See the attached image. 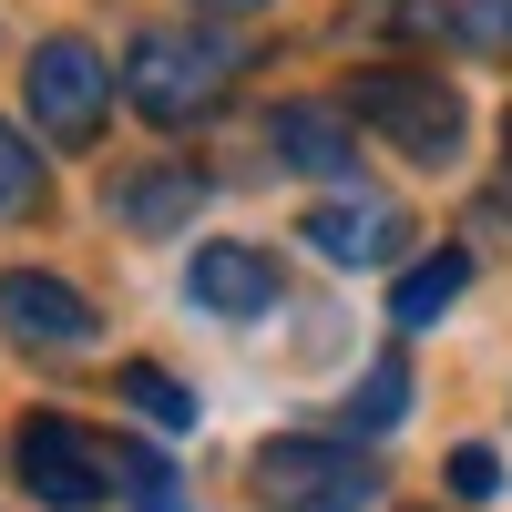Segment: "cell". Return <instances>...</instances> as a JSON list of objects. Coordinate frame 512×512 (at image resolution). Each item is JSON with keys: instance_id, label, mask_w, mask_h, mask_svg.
Instances as JSON below:
<instances>
[{"instance_id": "cell-17", "label": "cell", "mask_w": 512, "mask_h": 512, "mask_svg": "<svg viewBox=\"0 0 512 512\" xmlns=\"http://www.w3.org/2000/svg\"><path fill=\"white\" fill-rule=\"evenodd\" d=\"M451 492H461V502H492V492H502V461H492L482 441H461V451H451Z\"/></svg>"}, {"instance_id": "cell-10", "label": "cell", "mask_w": 512, "mask_h": 512, "mask_svg": "<svg viewBox=\"0 0 512 512\" xmlns=\"http://www.w3.org/2000/svg\"><path fill=\"white\" fill-rule=\"evenodd\" d=\"M185 297H195L205 318H256V308H277V256H256V246L216 236V246H195Z\"/></svg>"}, {"instance_id": "cell-3", "label": "cell", "mask_w": 512, "mask_h": 512, "mask_svg": "<svg viewBox=\"0 0 512 512\" xmlns=\"http://www.w3.org/2000/svg\"><path fill=\"white\" fill-rule=\"evenodd\" d=\"M21 93H31V123H41V144L82 154V144L103 134V113H113V62H103L82 31H52V41H31V72H21Z\"/></svg>"}, {"instance_id": "cell-11", "label": "cell", "mask_w": 512, "mask_h": 512, "mask_svg": "<svg viewBox=\"0 0 512 512\" xmlns=\"http://www.w3.org/2000/svg\"><path fill=\"white\" fill-rule=\"evenodd\" d=\"M461 287H472V256L441 246V256H420V267H400L390 318H400V328H431V318H451V297H461Z\"/></svg>"}, {"instance_id": "cell-15", "label": "cell", "mask_w": 512, "mask_h": 512, "mask_svg": "<svg viewBox=\"0 0 512 512\" xmlns=\"http://www.w3.org/2000/svg\"><path fill=\"white\" fill-rule=\"evenodd\" d=\"M123 400H134L144 420H164V431H185V420H195V390H175L154 359H123Z\"/></svg>"}, {"instance_id": "cell-12", "label": "cell", "mask_w": 512, "mask_h": 512, "mask_svg": "<svg viewBox=\"0 0 512 512\" xmlns=\"http://www.w3.org/2000/svg\"><path fill=\"white\" fill-rule=\"evenodd\" d=\"M400 410H410V359H369L349 390V420L359 431H400Z\"/></svg>"}, {"instance_id": "cell-13", "label": "cell", "mask_w": 512, "mask_h": 512, "mask_svg": "<svg viewBox=\"0 0 512 512\" xmlns=\"http://www.w3.org/2000/svg\"><path fill=\"white\" fill-rule=\"evenodd\" d=\"M441 31H451L472 62H512V0H451Z\"/></svg>"}, {"instance_id": "cell-19", "label": "cell", "mask_w": 512, "mask_h": 512, "mask_svg": "<svg viewBox=\"0 0 512 512\" xmlns=\"http://www.w3.org/2000/svg\"><path fill=\"white\" fill-rule=\"evenodd\" d=\"M502 144H512V113H502Z\"/></svg>"}, {"instance_id": "cell-16", "label": "cell", "mask_w": 512, "mask_h": 512, "mask_svg": "<svg viewBox=\"0 0 512 512\" xmlns=\"http://www.w3.org/2000/svg\"><path fill=\"white\" fill-rule=\"evenodd\" d=\"M41 205V154L21 144V123H0V216H31Z\"/></svg>"}, {"instance_id": "cell-6", "label": "cell", "mask_w": 512, "mask_h": 512, "mask_svg": "<svg viewBox=\"0 0 512 512\" xmlns=\"http://www.w3.org/2000/svg\"><path fill=\"white\" fill-rule=\"evenodd\" d=\"M0 328L21 338L41 359H82L93 349V308H82V287L41 277V267H0Z\"/></svg>"}, {"instance_id": "cell-18", "label": "cell", "mask_w": 512, "mask_h": 512, "mask_svg": "<svg viewBox=\"0 0 512 512\" xmlns=\"http://www.w3.org/2000/svg\"><path fill=\"white\" fill-rule=\"evenodd\" d=\"M195 11H216V21H246V11H267V0H195Z\"/></svg>"}, {"instance_id": "cell-1", "label": "cell", "mask_w": 512, "mask_h": 512, "mask_svg": "<svg viewBox=\"0 0 512 512\" xmlns=\"http://www.w3.org/2000/svg\"><path fill=\"white\" fill-rule=\"evenodd\" d=\"M236 72H246V52L226 31H205V21H154V31L123 41V103H134L144 123H164V134L205 123L236 93Z\"/></svg>"}, {"instance_id": "cell-14", "label": "cell", "mask_w": 512, "mask_h": 512, "mask_svg": "<svg viewBox=\"0 0 512 512\" xmlns=\"http://www.w3.org/2000/svg\"><path fill=\"white\" fill-rule=\"evenodd\" d=\"M113 492L134 502V512H185V502H175V472H164L144 441H113Z\"/></svg>"}, {"instance_id": "cell-2", "label": "cell", "mask_w": 512, "mask_h": 512, "mask_svg": "<svg viewBox=\"0 0 512 512\" xmlns=\"http://www.w3.org/2000/svg\"><path fill=\"white\" fill-rule=\"evenodd\" d=\"M338 103H349L390 154L431 164V175H441V164H461V134H472V103H461L441 72H410V62H369Z\"/></svg>"}, {"instance_id": "cell-4", "label": "cell", "mask_w": 512, "mask_h": 512, "mask_svg": "<svg viewBox=\"0 0 512 512\" xmlns=\"http://www.w3.org/2000/svg\"><path fill=\"white\" fill-rule=\"evenodd\" d=\"M256 502L267 512H369L379 461L359 441H267L256 451Z\"/></svg>"}, {"instance_id": "cell-9", "label": "cell", "mask_w": 512, "mask_h": 512, "mask_svg": "<svg viewBox=\"0 0 512 512\" xmlns=\"http://www.w3.org/2000/svg\"><path fill=\"white\" fill-rule=\"evenodd\" d=\"M267 154L297 175H349L359 164V113L349 103H277L267 113Z\"/></svg>"}, {"instance_id": "cell-7", "label": "cell", "mask_w": 512, "mask_h": 512, "mask_svg": "<svg viewBox=\"0 0 512 512\" xmlns=\"http://www.w3.org/2000/svg\"><path fill=\"white\" fill-rule=\"evenodd\" d=\"M297 236H308L328 267H390V256L410 246V216H400L390 195H328V205H308Z\"/></svg>"}, {"instance_id": "cell-5", "label": "cell", "mask_w": 512, "mask_h": 512, "mask_svg": "<svg viewBox=\"0 0 512 512\" xmlns=\"http://www.w3.org/2000/svg\"><path fill=\"white\" fill-rule=\"evenodd\" d=\"M11 461H21L31 502H52V512H93V502L113 492V451H103V441H82L62 410H31L21 431H11Z\"/></svg>"}, {"instance_id": "cell-8", "label": "cell", "mask_w": 512, "mask_h": 512, "mask_svg": "<svg viewBox=\"0 0 512 512\" xmlns=\"http://www.w3.org/2000/svg\"><path fill=\"white\" fill-rule=\"evenodd\" d=\"M195 205H205V164H134V175H113L103 185V216L123 236H185L195 226Z\"/></svg>"}]
</instances>
